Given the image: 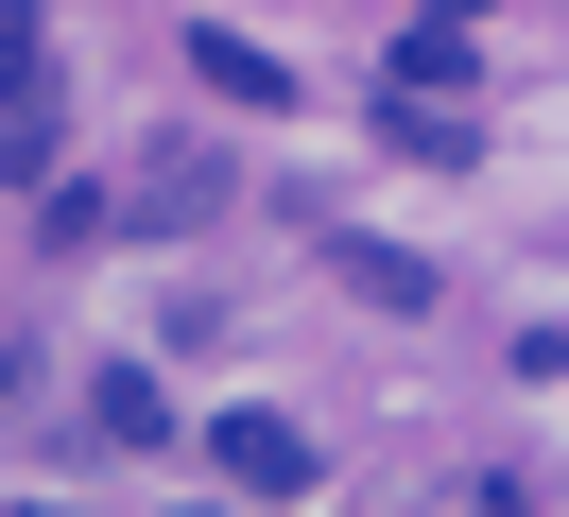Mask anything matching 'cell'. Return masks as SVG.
Instances as JSON below:
<instances>
[{"label":"cell","instance_id":"obj_1","mask_svg":"<svg viewBox=\"0 0 569 517\" xmlns=\"http://www.w3.org/2000/svg\"><path fill=\"white\" fill-rule=\"evenodd\" d=\"M208 466L242 483V500H311V483H328V466H311V431H293V414H224V431H208Z\"/></svg>","mask_w":569,"mask_h":517},{"label":"cell","instance_id":"obj_2","mask_svg":"<svg viewBox=\"0 0 569 517\" xmlns=\"http://www.w3.org/2000/svg\"><path fill=\"white\" fill-rule=\"evenodd\" d=\"M483 87V34L449 18V0H415V34H397V103H466Z\"/></svg>","mask_w":569,"mask_h":517},{"label":"cell","instance_id":"obj_3","mask_svg":"<svg viewBox=\"0 0 569 517\" xmlns=\"http://www.w3.org/2000/svg\"><path fill=\"white\" fill-rule=\"evenodd\" d=\"M121 225H156V241H190V225H224V156H208V138H173V156L139 172V207H121Z\"/></svg>","mask_w":569,"mask_h":517},{"label":"cell","instance_id":"obj_4","mask_svg":"<svg viewBox=\"0 0 569 517\" xmlns=\"http://www.w3.org/2000/svg\"><path fill=\"white\" fill-rule=\"evenodd\" d=\"M328 276H346L362 310H431V259H415V241H346V225H328Z\"/></svg>","mask_w":569,"mask_h":517},{"label":"cell","instance_id":"obj_5","mask_svg":"<svg viewBox=\"0 0 569 517\" xmlns=\"http://www.w3.org/2000/svg\"><path fill=\"white\" fill-rule=\"evenodd\" d=\"M190 69H208L224 103H293V52H259V34H224V18L190 34Z\"/></svg>","mask_w":569,"mask_h":517},{"label":"cell","instance_id":"obj_6","mask_svg":"<svg viewBox=\"0 0 569 517\" xmlns=\"http://www.w3.org/2000/svg\"><path fill=\"white\" fill-rule=\"evenodd\" d=\"M104 431H121V448H156V431H173V397H156V362H121V379H104Z\"/></svg>","mask_w":569,"mask_h":517},{"label":"cell","instance_id":"obj_7","mask_svg":"<svg viewBox=\"0 0 569 517\" xmlns=\"http://www.w3.org/2000/svg\"><path fill=\"white\" fill-rule=\"evenodd\" d=\"M0 397H36V362H18V345H0Z\"/></svg>","mask_w":569,"mask_h":517},{"label":"cell","instance_id":"obj_8","mask_svg":"<svg viewBox=\"0 0 569 517\" xmlns=\"http://www.w3.org/2000/svg\"><path fill=\"white\" fill-rule=\"evenodd\" d=\"M449 18H466V0H449Z\"/></svg>","mask_w":569,"mask_h":517}]
</instances>
